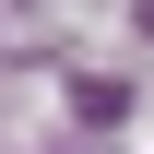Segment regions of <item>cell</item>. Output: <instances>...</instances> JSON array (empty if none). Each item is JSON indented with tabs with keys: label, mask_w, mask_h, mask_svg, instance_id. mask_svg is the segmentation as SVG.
Here are the masks:
<instances>
[{
	"label": "cell",
	"mask_w": 154,
	"mask_h": 154,
	"mask_svg": "<svg viewBox=\"0 0 154 154\" xmlns=\"http://www.w3.org/2000/svg\"><path fill=\"white\" fill-rule=\"evenodd\" d=\"M71 119H83V131H119L131 95H119V83H71Z\"/></svg>",
	"instance_id": "6da1fadb"
}]
</instances>
